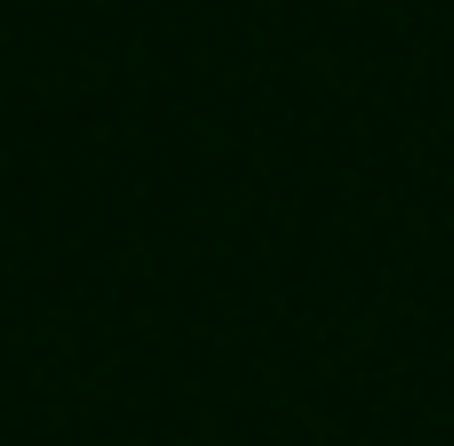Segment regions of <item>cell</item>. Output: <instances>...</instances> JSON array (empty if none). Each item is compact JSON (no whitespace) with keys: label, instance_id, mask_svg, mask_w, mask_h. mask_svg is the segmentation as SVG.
Listing matches in <instances>:
<instances>
[]
</instances>
